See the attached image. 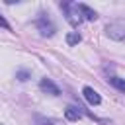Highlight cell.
I'll return each instance as SVG.
<instances>
[{
	"mask_svg": "<svg viewBox=\"0 0 125 125\" xmlns=\"http://www.w3.org/2000/svg\"><path fill=\"white\" fill-rule=\"evenodd\" d=\"M61 8H62L64 14H66L68 23H70L72 27H78L80 21H82V16H80V10H78V4H76V2H62Z\"/></svg>",
	"mask_w": 125,
	"mask_h": 125,
	"instance_id": "6da1fadb",
	"label": "cell"
},
{
	"mask_svg": "<svg viewBox=\"0 0 125 125\" xmlns=\"http://www.w3.org/2000/svg\"><path fill=\"white\" fill-rule=\"evenodd\" d=\"M35 25H37V29L41 31V35L43 37H51V35H55V23L45 16V14H39V18H37V21H35Z\"/></svg>",
	"mask_w": 125,
	"mask_h": 125,
	"instance_id": "7a4b0ae2",
	"label": "cell"
},
{
	"mask_svg": "<svg viewBox=\"0 0 125 125\" xmlns=\"http://www.w3.org/2000/svg\"><path fill=\"white\" fill-rule=\"evenodd\" d=\"M105 33H107V37H109V39L123 41V39H125V25H123V23H119V21L109 23V25L105 27Z\"/></svg>",
	"mask_w": 125,
	"mask_h": 125,
	"instance_id": "3957f363",
	"label": "cell"
},
{
	"mask_svg": "<svg viewBox=\"0 0 125 125\" xmlns=\"http://www.w3.org/2000/svg\"><path fill=\"white\" fill-rule=\"evenodd\" d=\"M82 96H84V100H86L90 105H98V104L102 102L100 94H98L92 86H84V88H82Z\"/></svg>",
	"mask_w": 125,
	"mask_h": 125,
	"instance_id": "277c9868",
	"label": "cell"
},
{
	"mask_svg": "<svg viewBox=\"0 0 125 125\" xmlns=\"http://www.w3.org/2000/svg\"><path fill=\"white\" fill-rule=\"evenodd\" d=\"M39 88H41V92H45V94H49V96H59V94H61L59 86H57L55 82H51L49 78H43V80L39 82Z\"/></svg>",
	"mask_w": 125,
	"mask_h": 125,
	"instance_id": "5b68a950",
	"label": "cell"
},
{
	"mask_svg": "<svg viewBox=\"0 0 125 125\" xmlns=\"http://www.w3.org/2000/svg\"><path fill=\"white\" fill-rule=\"evenodd\" d=\"M64 117H66L68 121H78V119L82 117V107H80V105H66Z\"/></svg>",
	"mask_w": 125,
	"mask_h": 125,
	"instance_id": "8992f818",
	"label": "cell"
},
{
	"mask_svg": "<svg viewBox=\"0 0 125 125\" xmlns=\"http://www.w3.org/2000/svg\"><path fill=\"white\" fill-rule=\"evenodd\" d=\"M78 10H80L82 20H88V21H96V20H98V14H96L90 6H86V4H78Z\"/></svg>",
	"mask_w": 125,
	"mask_h": 125,
	"instance_id": "52a82bcc",
	"label": "cell"
},
{
	"mask_svg": "<svg viewBox=\"0 0 125 125\" xmlns=\"http://www.w3.org/2000/svg\"><path fill=\"white\" fill-rule=\"evenodd\" d=\"M109 84H111L113 88H117L119 92L125 94V80H123V78H119V76H109Z\"/></svg>",
	"mask_w": 125,
	"mask_h": 125,
	"instance_id": "ba28073f",
	"label": "cell"
},
{
	"mask_svg": "<svg viewBox=\"0 0 125 125\" xmlns=\"http://www.w3.org/2000/svg\"><path fill=\"white\" fill-rule=\"evenodd\" d=\"M80 41H82V35H80L78 31H72V33L66 35V43H68V45H78Z\"/></svg>",
	"mask_w": 125,
	"mask_h": 125,
	"instance_id": "9c48e42d",
	"label": "cell"
},
{
	"mask_svg": "<svg viewBox=\"0 0 125 125\" xmlns=\"http://www.w3.org/2000/svg\"><path fill=\"white\" fill-rule=\"evenodd\" d=\"M16 78L21 80V82H25V80L29 78V72H27V70H18V72H16Z\"/></svg>",
	"mask_w": 125,
	"mask_h": 125,
	"instance_id": "30bf717a",
	"label": "cell"
},
{
	"mask_svg": "<svg viewBox=\"0 0 125 125\" xmlns=\"http://www.w3.org/2000/svg\"><path fill=\"white\" fill-rule=\"evenodd\" d=\"M39 121H43V119H39ZM45 125H62L61 121H57V119H47V121H43Z\"/></svg>",
	"mask_w": 125,
	"mask_h": 125,
	"instance_id": "8fae6325",
	"label": "cell"
},
{
	"mask_svg": "<svg viewBox=\"0 0 125 125\" xmlns=\"http://www.w3.org/2000/svg\"><path fill=\"white\" fill-rule=\"evenodd\" d=\"M0 25H2V27H6V29H10V23H8V21H6L2 16H0Z\"/></svg>",
	"mask_w": 125,
	"mask_h": 125,
	"instance_id": "7c38bea8",
	"label": "cell"
}]
</instances>
